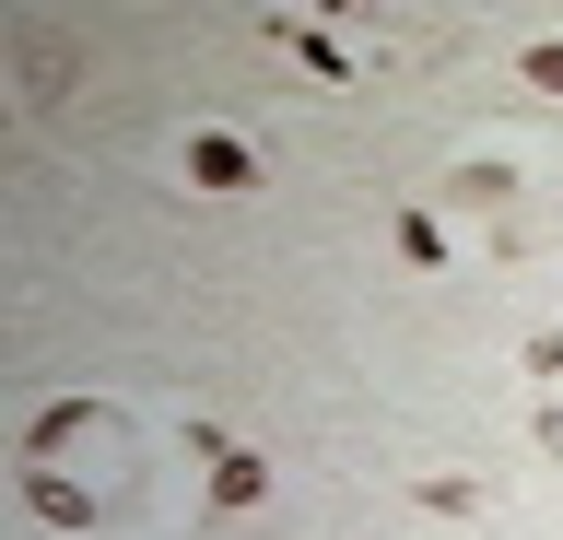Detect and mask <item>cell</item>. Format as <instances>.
Here are the masks:
<instances>
[{
  "label": "cell",
  "mask_w": 563,
  "mask_h": 540,
  "mask_svg": "<svg viewBox=\"0 0 563 540\" xmlns=\"http://www.w3.org/2000/svg\"><path fill=\"white\" fill-rule=\"evenodd\" d=\"M188 177H200V188H246L258 165H246V142H223V130H200V142H188Z\"/></svg>",
  "instance_id": "1"
},
{
  "label": "cell",
  "mask_w": 563,
  "mask_h": 540,
  "mask_svg": "<svg viewBox=\"0 0 563 540\" xmlns=\"http://www.w3.org/2000/svg\"><path fill=\"white\" fill-rule=\"evenodd\" d=\"M271 36H282V47H294V59H306V71H317V82H352V59H341V47H329V36H317V24H271Z\"/></svg>",
  "instance_id": "2"
},
{
  "label": "cell",
  "mask_w": 563,
  "mask_h": 540,
  "mask_svg": "<svg viewBox=\"0 0 563 540\" xmlns=\"http://www.w3.org/2000/svg\"><path fill=\"white\" fill-rule=\"evenodd\" d=\"M211 494H223V505H258V494H271V470L246 459V447H223V470H211Z\"/></svg>",
  "instance_id": "3"
},
{
  "label": "cell",
  "mask_w": 563,
  "mask_h": 540,
  "mask_svg": "<svg viewBox=\"0 0 563 540\" xmlns=\"http://www.w3.org/2000/svg\"><path fill=\"white\" fill-rule=\"evenodd\" d=\"M399 258H411V271H446V223H434V212H399Z\"/></svg>",
  "instance_id": "4"
},
{
  "label": "cell",
  "mask_w": 563,
  "mask_h": 540,
  "mask_svg": "<svg viewBox=\"0 0 563 540\" xmlns=\"http://www.w3.org/2000/svg\"><path fill=\"white\" fill-rule=\"evenodd\" d=\"M24 494H35V517H59V529H95V505H82V494H70V482H47V470H35V482H24Z\"/></svg>",
  "instance_id": "5"
},
{
  "label": "cell",
  "mask_w": 563,
  "mask_h": 540,
  "mask_svg": "<svg viewBox=\"0 0 563 540\" xmlns=\"http://www.w3.org/2000/svg\"><path fill=\"white\" fill-rule=\"evenodd\" d=\"M528 82H540V95H563V47H528Z\"/></svg>",
  "instance_id": "6"
}]
</instances>
